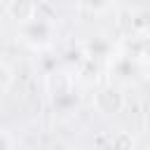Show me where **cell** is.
Segmentation results:
<instances>
[{"label":"cell","mask_w":150,"mask_h":150,"mask_svg":"<svg viewBox=\"0 0 150 150\" xmlns=\"http://www.w3.org/2000/svg\"><path fill=\"white\" fill-rule=\"evenodd\" d=\"M19 33H21V40L33 47V49H47L54 38H56V26L47 19V16H28L21 21L19 26Z\"/></svg>","instance_id":"cell-1"},{"label":"cell","mask_w":150,"mask_h":150,"mask_svg":"<svg viewBox=\"0 0 150 150\" xmlns=\"http://www.w3.org/2000/svg\"><path fill=\"white\" fill-rule=\"evenodd\" d=\"M112 2H115V0H82V5H84V7H89V9H94V12L108 9Z\"/></svg>","instance_id":"cell-2"},{"label":"cell","mask_w":150,"mask_h":150,"mask_svg":"<svg viewBox=\"0 0 150 150\" xmlns=\"http://www.w3.org/2000/svg\"><path fill=\"white\" fill-rule=\"evenodd\" d=\"M9 80H12V73H9V68H7L5 63H0V89H5V87L9 84Z\"/></svg>","instance_id":"cell-3"},{"label":"cell","mask_w":150,"mask_h":150,"mask_svg":"<svg viewBox=\"0 0 150 150\" xmlns=\"http://www.w3.org/2000/svg\"><path fill=\"white\" fill-rule=\"evenodd\" d=\"M9 145H14V141L9 136H5V131H0V148H9Z\"/></svg>","instance_id":"cell-4"}]
</instances>
